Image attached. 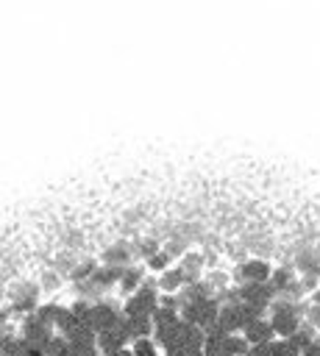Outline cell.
I'll return each instance as SVG.
<instances>
[{
  "label": "cell",
  "mask_w": 320,
  "mask_h": 356,
  "mask_svg": "<svg viewBox=\"0 0 320 356\" xmlns=\"http://www.w3.org/2000/svg\"><path fill=\"white\" fill-rule=\"evenodd\" d=\"M168 265H170V253H168V251H159V253H153V256L148 259V267H150V270H159V273H165Z\"/></svg>",
  "instance_id": "7c38bea8"
},
{
  "label": "cell",
  "mask_w": 320,
  "mask_h": 356,
  "mask_svg": "<svg viewBox=\"0 0 320 356\" xmlns=\"http://www.w3.org/2000/svg\"><path fill=\"white\" fill-rule=\"evenodd\" d=\"M267 345H270V342H267ZM267 345H256V348H251L245 356H270V348H267Z\"/></svg>",
  "instance_id": "2e32d148"
},
{
  "label": "cell",
  "mask_w": 320,
  "mask_h": 356,
  "mask_svg": "<svg viewBox=\"0 0 320 356\" xmlns=\"http://www.w3.org/2000/svg\"><path fill=\"white\" fill-rule=\"evenodd\" d=\"M306 320H309V326L314 328V331H320V306H309L306 309V314H303Z\"/></svg>",
  "instance_id": "5bb4252c"
},
{
  "label": "cell",
  "mask_w": 320,
  "mask_h": 356,
  "mask_svg": "<svg viewBox=\"0 0 320 356\" xmlns=\"http://www.w3.org/2000/svg\"><path fill=\"white\" fill-rule=\"evenodd\" d=\"M245 334V342L251 345V348H256V345H267V342H273L276 339V331H273V326H270V320L267 317H262V320H256V323H248L245 328H242Z\"/></svg>",
  "instance_id": "277c9868"
},
{
  "label": "cell",
  "mask_w": 320,
  "mask_h": 356,
  "mask_svg": "<svg viewBox=\"0 0 320 356\" xmlns=\"http://www.w3.org/2000/svg\"><path fill=\"white\" fill-rule=\"evenodd\" d=\"M223 334H237L242 331V317H240V303H220L217 312V323H215Z\"/></svg>",
  "instance_id": "5b68a950"
},
{
  "label": "cell",
  "mask_w": 320,
  "mask_h": 356,
  "mask_svg": "<svg viewBox=\"0 0 320 356\" xmlns=\"http://www.w3.org/2000/svg\"><path fill=\"white\" fill-rule=\"evenodd\" d=\"M95 270H98V267H95V262H84V265H81V267H78V270L73 273V278H75V281L92 278V276H95Z\"/></svg>",
  "instance_id": "4fadbf2b"
},
{
  "label": "cell",
  "mask_w": 320,
  "mask_h": 356,
  "mask_svg": "<svg viewBox=\"0 0 320 356\" xmlns=\"http://www.w3.org/2000/svg\"><path fill=\"white\" fill-rule=\"evenodd\" d=\"M26 356H42V353H39V350H31V353H26Z\"/></svg>",
  "instance_id": "ffe728a7"
},
{
  "label": "cell",
  "mask_w": 320,
  "mask_h": 356,
  "mask_svg": "<svg viewBox=\"0 0 320 356\" xmlns=\"http://www.w3.org/2000/svg\"><path fill=\"white\" fill-rule=\"evenodd\" d=\"M142 284H145V278H142V267H125V270H123V276H120V287H123L125 292H136Z\"/></svg>",
  "instance_id": "30bf717a"
},
{
  "label": "cell",
  "mask_w": 320,
  "mask_h": 356,
  "mask_svg": "<svg viewBox=\"0 0 320 356\" xmlns=\"http://www.w3.org/2000/svg\"><path fill=\"white\" fill-rule=\"evenodd\" d=\"M37 298H39V290L34 284H17V290H15V309H23V314H31V309L37 312Z\"/></svg>",
  "instance_id": "8992f818"
},
{
  "label": "cell",
  "mask_w": 320,
  "mask_h": 356,
  "mask_svg": "<svg viewBox=\"0 0 320 356\" xmlns=\"http://www.w3.org/2000/svg\"><path fill=\"white\" fill-rule=\"evenodd\" d=\"M131 353L134 356H162V353H159V345L153 339H134Z\"/></svg>",
  "instance_id": "8fae6325"
},
{
  "label": "cell",
  "mask_w": 320,
  "mask_h": 356,
  "mask_svg": "<svg viewBox=\"0 0 320 356\" xmlns=\"http://www.w3.org/2000/svg\"><path fill=\"white\" fill-rule=\"evenodd\" d=\"M84 356H100V353H98V350H92V353H84Z\"/></svg>",
  "instance_id": "44dd1931"
},
{
  "label": "cell",
  "mask_w": 320,
  "mask_h": 356,
  "mask_svg": "<svg viewBox=\"0 0 320 356\" xmlns=\"http://www.w3.org/2000/svg\"><path fill=\"white\" fill-rule=\"evenodd\" d=\"M312 306H320V287L312 292Z\"/></svg>",
  "instance_id": "e0dca14e"
},
{
  "label": "cell",
  "mask_w": 320,
  "mask_h": 356,
  "mask_svg": "<svg viewBox=\"0 0 320 356\" xmlns=\"http://www.w3.org/2000/svg\"><path fill=\"white\" fill-rule=\"evenodd\" d=\"M301 356H320V339H314V342H309L303 350H301Z\"/></svg>",
  "instance_id": "9a60e30c"
},
{
  "label": "cell",
  "mask_w": 320,
  "mask_h": 356,
  "mask_svg": "<svg viewBox=\"0 0 320 356\" xmlns=\"http://www.w3.org/2000/svg\"><path fill=\"white\" fill-rule=\"evenodd\" d=\"M156 287L162 290V292H168V295H176L181 287H187V281H184V273H181V267H168L162 276H159V281H156Z\"/></svg>",
  "instance_id": "52a82bcc"
},
{
  "label": "cell",
  "mask_w": 320,
  "mask_h": 356,
  "mask_svg": "<svg viewBox=\"0 0 320 356\" xmlns=\"http://www.w3.org/2000/svg\"><path fill=\"white\" fill-rule=\"evenodd\" d=\"M114 356H134V353H131V348H123V350H117Z\"/></svg>",
  "instance_id": "ac0fdd59"
},
{
  "label": "cell",
  "mask_w": 320,
  "mask_h": 356,
  "mask_svg": "<svg viewBox=\"0 0 320 356\" xmlns=\"http://www.w3.org/2000/svg\"><path fill=\"white\" fill-rule=\"evenodd\" d=\"M270 273H273V267L267 262H262V259H251V262L237 267V278L242 284H267Z\"/></svg>",
  "instance_id": "3957f363"
},
{
  "label": "cell",
  "mask_w": 320,
  "mask_h": 356,
  "mask_svg": "<svg viewBox=\"0 0 320 356\" xmlns=\"http://www.w3.org/2000/svg\"><path fill=\"white\" fill-rule=\"evenodd\" d=\"M125 345H128V334H125L123 320H120L114 328L98 334V353H100V356H114V353L123 350Z\"/></svg>",
  "instance_id": "6da1fadb"
},
{
  "label": "cell",
  "mask_w": 320,
  "mask_h": 356,
  "mask_svg": "<svg viewBox=\"0 0 320 356\" xmlns=\"http://www.w3.org/2000/svg\"><path fill=\"white\" fill-rule=\"evenodd\" d=\"M292 281H295V270H292V267H278V270L270 273V281H267V284L276 290V298H278Z\"/></svg>",
  "instance_id": "9c48e42d"
},
{
  "label": "cell",
  "mask_w": 320,
  "mask_h": 356,
  "mask_svg": "<svg viewBox=\"0 0 320 356\" xmlns=\"http://www.w3.org/2000/svg\"><path fill=\"white\" fill-rule=\"evenodd\" d=\"M128 256H131V251H128V245L125 242H117V245H112L109 251H106V265L109 267H120V270H125L128 267Z\"/></svg>",
  "instance_id": "ba28073f"
},
{
  "label": "cell",
  "mask_w": 320,
  "mask_h": 356,
  "mask_svg": "<svg viewBox=\"0 0 320 356\" xmlns=\"http://www.w3.org/2000/svg\"><path fill=\"white\" fill-rule=\"evenodd\" d=\"M120 320H123V317H120V312H117V306H114V303H109V301L92 303V331H95V334L114 328Z\"/></svg>",
  "instance_id": "7a4b0ae2"
},
{
  "label": "cell",
  "mask_w": 320,
  "mask_h": 356,
  "mask_svg": "<svg viewBox=\"0 0 320 356\" xmlns=\"http://www.w3.org/2000/svg\"><path fill=\"white\" fill-rule=\"evenodd\" d=\"M181 356H204V350H184Z\"/></svg>",
  "instance_id": "d6986e66"
}]
</instances>
